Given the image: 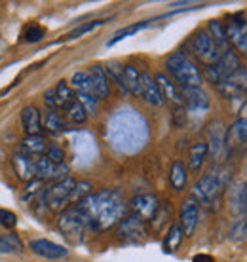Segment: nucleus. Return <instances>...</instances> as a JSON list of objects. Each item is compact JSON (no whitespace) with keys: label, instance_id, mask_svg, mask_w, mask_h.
Returning <instances> with one entry per match:
<instances>
[{"label":"nucleus","instance_id":"f257e3e1","mask_svg":"<svg viewBox=\"0 0 247 262\" xmlns=\"http://www.w3.org/2000/svg\"><path fill=\"white\" fill-rule=\"evenodd\" d=\"M80 213L84 215L88 230H109L114 224H118L123 219L126 203L122 194L118 190L107 188V190L91 192L90 196L84 198L80 203H76Z\"/></svg>","mask_w":247,"mask_h":262},{"label":"nucleus","instance_id":"f03ea898","mask_svg":"<svg viewBox=\"0 0 247 262\" xmlns=\"http://www.w3.org/2000/svg\"><path fill=\"white\" fill-rule=\"evenodd\" d=\"M166 71L179 88H202L203 76L198 67L182 52H173L166 57Z\"/></svg>","mask_w":247,"mask_h":262},{"label":"nucleus","instance_id":"7ed1b4c3","mask_svg":"<svg viewBox=\"0 0 247 262\" xmlns=\"http://www.w3.org/2000/svg\"><path fill=\"white\" fill-rule=\"evenodd\" d=\"M224 175L221 171H208L203 177L198 179V183L192 186V200H194L198 205H211V207H217L219 203V198H221V190L224 186Z\"/></svg>","mask_w":247,"mask_h":262},{"label":"nucleus","instance_id":"20e7f679","mask_svg":"<svg viewBox=\"0 0 247 262\" xmlns=\"http://www.w3.org/2000/svg\"><path fill=\"white\" fill-rule=\"evenodd\" d=\"M57 228L61 230V234L71 239V242H80L84 232L88 230L84 215L80 213V209L76 205L67 207L65 211H61V215L57 219Z\"/></svg>","mask_w":247,"mask_h":262},{"label":"nucleus","instance_id":"39448f33","mask_svg":"<svg viewBox=\"0 0 247 262\" xmlns=\"http://www.w3.org/2000/svg\"><path fill=\"white\" fill-rule=\"evenodd\" d=\"M192 52L198 59L202 61L203 65H215L217 61L221 59V55L224 52L219 50V46L213 42V38L209 36V33L205 29H200V31H196V34L192 36Z\"/></svg>","mask_w":247,"mask_h":262},{"label":"nucleus","instance_id":"423d86ee","mask_svg":"<svg viewBox=\"0 0 247 262\" xmlns=\"http://www.w3.org/2000/svg\"><path fill=\"white\" fill-rule=\"evenodd\" d=\"M74 186H76V181H74L72 177H67V179H63V181L53 183L52 186L44 192L48 209H52V211L63 209L65 211V207L71 203V196H72Z\"/></svg>","mask_w":247,"mask_h":262},{"label":"nucleus","instance_id":"0eeeda50","mask_svg":"<svg viewBox=\"0 0 247 262\" xmlns=\"http://www.w3.org/2000/svg\"><path fill=\"white\" fill-rule=\"evenodd\" d=\"M240 69H241V63L238 53L234 50H227L215 65L208 67V78L213 84H219L222 80H228L232 74H236V72L240 71Z\"/></svg>","mask_w":247,"mask_h":262},{"label":"nucleus","instance_id":"6e6552de","mask_svg":"<svg viewBox=\"0 0 247 262\" xmlns=\"http://www.w3.org/2000/svg\"><path fill=\"white\" fill-rule=\"evenodd\" d=\"M44 101L48 108H52V111H59V108L67 111L76 101V93L71 88V84H67V80H61L55 88L44 93Z\"/></svg>","mask_w":247,"mask_h":262},{"label":"nucleus","instance_id":"1a4fd4ad","mask_svg":"<svg viewBox=\"0 0 247 262\" xmlns=\"http://www.w3.org/2000/svg\"><path fill=\"white\" fill-rule=\"evenodd\" d=\"M158 209H160V200L154 194H139V196L131 198L130 202L131 215L137 216L143 223H149L152 219H156Z\"/></svg>","mask_w":247,"mask_h":262},{"label":"nucleus","instance_id":"9d476101","mask_svg":"<svg viewBox=\"0 0 247 262\" xmlns=\"http://www.w3.org/2000/svg\"><path fill=\"white\" fill-rule=\"evenodd\" d=\"M118 237L126 243H131V245L143 243L145 237H147L145 223L143 221H139V219L133 215L123 216L122 221H120V224H118Z\"/></svg>","mask_w":247,"mask_h":262},{"label":"nucleus","instance_id":"9b49d317","mask_svg":"<svg viewBox=\"0 0 247 262\" xmlns=\"http://www.w3.org/2000/svg\"><path fill=\"white\" fill-rule=\"evenodd\" d=\"M69 167L65 164H53L46 156L34 158V179L38 181H63L69 175Z\"/></svg>","mask_w":247,"mask_h":262},{"label":"nucleus","instance_id":"f8f14e48","mask_svg":"<svg viewBox=\"0 0 247 262\" xmlns=\"http://www.w3.org/2000/svg\"><path fill=\"white\" fill-rule=\"evenodd\" d=\"M247 141V118H238L224 133V154H234Z\"/></svg>","mask_w":247,"mask_h":262},{"label":"nucleus","instance_id":"ddd939ff","mask_svg":"<svg viewBox=\"0 0 247 262\" xmlns=\"http://www.w3.org/2000/svg\"><path fill=\"white\" fill-rule=\"evenodd\" d=\"M179 92L182 97V105L190 112L202 114L209 108V97L202 88H179Z\"/></svg>","mask_w":247,"mask_h":262},{"label":"nucleus","instance_id":"4468645a","mask_svg":"<svg viewBox=\"0 0 247 262\" xmlns=\"http://www.w3.org/2000/svg\"><path fill=\"white\" fill-rule=\"evenodd\" d=\"M198 216H200V205L189 198L184 200L181 205V213H179V224L182 228V234L187 237L194 236L196 224H198Z\"/></svg>","mask_w":247,"mask_h":262},{"label":"nucleus","instance_id":"2eb2a0df","mask_svg":"<svg viewBox=\"0 0 247 262\" xmlns=\"http://www.w3.org/2000/svg\"><path fill=\"white\" fill-rule=\"evenodd\" d=\"M29 249L33 251L34 255L48 258V260H59V258H65L69 255V249H65L63 245H57V243L50 242V239H42V237L29 243Z\"/></svg>","mask_w":247,"mask_h":262},{"label":"nucleus","instance_id":"dca6fc26","mask_svg":"<svg viewBox=\"0 0 247 262\" xmlns=\"http://www.w3.org/2000/svg\"><path fill=\"white\" fill-rule=\"evenodd\" d=\"M224 27H227L228 42L247 57V23L241 19L240 21L230 19Z\"/></svg>","mask_w":247,"mask_h":262},{"label":"nucleus","instance_id":"f3484780","mask_svg":"<svg viewBox=\"0 0 247 262\" xmlns=\"http://www.w3.org/2000/svg\"><path fill=\"white\" fill-rule=\"evenodd\" d=\"M21 125L25 131L27 137H33V135H40L44 125H42V114L36 106L29 105L21 111Z\"/></svg>","mask_w":247,"mask_h":262},{"label":"nucleus","instance_id":"a211bd4d","mask_svg":"<svg viewBox=\"0 0 247 262\" xmlns=\"http://www.w3.org/2000/svg\"><path fill=\"white\" fill-rule=\"evenodd\" d=\"M141 97L152 106H162L163 105V97L160 90H158V84L154 76H150V72H141Z\"/></svg>","mask_w":247,"mask_h":262},{"label":"nucleus","instance_id":"6ab92c4d","mask_svg":"<svg viewBox=\"0 0 247 262\" xmlns=\"http://www.w3.org/2000/svg\"><path fill=\"white\" fill-rule=\"evenodd\" d=\"M224 127L219 120H215L213 124L209 125L208 135H209V154L215 158V160H221V156L224 154Z\"/></svg>","mask_w":247,"mask_h":262},{"label":"nucleus","instance_id":"aec40b11","mask_svg":"<svg viewBox=\"0 0 247 262\" xmlns=\"http://www.w3.org/2000/svg\"><path fill=\"white\" fill-rule=\"evenodd\" d=\"M154 80H156L158 90H160V93H162L163 101L168 99L169 103H173V105H177V106L182 105L181 92H179V88H177L175 82H171V78H169V76H166L163 72H158L156 76H154Z\"/></svg>","mask_w":247,"mask_h":262},{"label":"nucleus","instance_id":"412c9836","mask_svg":"<svg viewBox=\"0 0 247 262\" xmlns=\"http://www.w3.org/2000/svg\"><path fill=\"white\" fill-rule=\"evenodd\" d=\"M90 78L91 84H93V93L97 99H107L109 93H111V85H109V76H107V71H105L101 65H91L90 71Z\"/></svg>","mask_w":247,"mask_h":262},{"label":"nucleus","instance_id":"4be33fe9","mask_svg":"<svg viewBox=\"0 0 247 262\" xmlns=\"http://www.w3.org/2000/svg\"><path fill=\"white\" fill-rule=\"evenodd\" d=\"M12 165L15 175L21 179V181H33L34 179V158L25 156L23 152H17L13 154L12 158Z\"/></svg>","mask_w":247,"mask_h":262},{"label":"nucleus","instance_id":"5701e85b","mask_svg":"<svg viewBox=\"0 0 247 262\" xmlns=\"http://www.w3.org/2000/svg\"><path fill=\"white\" fill-rule=\"evenodd\" d=\"M50 148V143L46 141L42 135H33V137H25L21 141V152L25 156L31 158H40L46 156V152Z\"/></svg>","mask_w":247,"mask_h":262},{"label":"nucleus","instance_id":"b1692460","mask_svg":"<svg viewBox=\"0 0 247 262\" xmlns=\"http://www.w3.org/2000/svg\"><path fill=\"white\" fill-rule=\"evenodd\" d=\"M208 33L209 36L213 38V42L219 46V50L221 52H227V50H230V42H228V36H227V27H224V23L219 19H211L208 25Z\"/></svg>","mask_w":247,"mask_h":262},{"label":"nucleus","instance_id":"393cba45","mask_svg":"<svg viewBox=\"0 0 247 262\" xmlns=\"http://www.w3.org/2000/svg\"><path fill=\"white\" fill-rule=\"evenodd\" d=\"M122 82L128 93L141 95V72L137 71L133 65H123L122 71Z\"/></svg>","mask_w":247,"mask_h":262},{"label":"nucleus","instance_id":"a878e982","mask_svg":"<svg viewBox=\"0 0 247 262\" xmlns=\"http://www.w3.org/2000/svg\"><path fill=\"white\" fill-rule=\"evenodd\" d=\"M187 181H189V169H187V165L182 164L181 160L173 162V164H171V169H169V183H171V186H173L177 192H181V190H184Z\"/></svg>","mask_w":247,"mask_h":262},{"label":"nucleus","instance_id":"bb28decb","mask_svg":"<svg viewBox=\"0 0 247 262\" xmlns=\"http://www.w3.org/2000/svg\"><path fill=\"white\" fill-rule=\"evenodd\" d=\"M209 154L208 143H196L189 152V171L190 173H198L202 169L203 162Z\"/></svg>","mask_w":247,"mask_h":262},{"label":"nucleus","instance_id":"cd10ccee","mask_svg":"<svg viewBox=\"0 0 247 262\" xmlns=\"http://www.w3.org/2000/svg\"><path fill=\"white\" fill-rule=\"evenodd\" d=\"M42 125H44V129L48 131V133L57 135L61 131H65V118H63L57 111L48 108L44 114V118H42Z\"/></svg>","mask_w":247,"mask_h":262},{"label":"nucleus","instance_id":"c85d7f7f","mask_svg":"<svg viewBox=\"0 0 247 262\" xmlns=\"http://www.w3.org/2000/svg\"><path fill=\"white\" fill-rule=\"evenodd\" d=\"M182 237H184V234H182L181 224L179 223L171 224L166 237H163V251H166V253H175V251L181 247Z\"/></svg>","mask_w":247,"mask_h":262},{"label":"nucleus","instance_id":"c756f323","mask_svg":"<svg viewBox=\"0 0 247 262\" xmlns=\"http://www.w3.org/2000/svg\"><path fill=\"white\" fill-rule=\"evenodd\" d=\"M69 82H71L72 90H76V93H93V84H91L90 72H74Z\"/></svg>","mask_w":247,"mask_h":262},{"label":"nucleus","instance_id":"7c9ffc66","mask_svg":"<svg viewBox=\"0 0 247 262\" xmlns=\"http://www.w3.org/2000/svg\"><path fill=\"white\" fill-rule=\"evenodd\" d=\"M152 21H154V19H147V21H139V23H133V25H130V27H123V29H120V31L114 34V38H111L109 42H107V46H114V44H118L120 40L128 38V36H133L135 33H139V31L147 29V27H149Z\"/></svg>","mask_w":247,"mask_h":262},{"label":"nucleus","instance_id":"2f4dec72","mask_svg":"<svg viewBox=\"0 0 247 262\" xmlns=\"http://www.w3.org/2000/svg\"><path fill=\"white\" fill-rule=\"evenodd\" d=\"M23 249L21 239L15 234H0V253L2 255H13Z\"/></svg>","mask_w":247,"mask_h":262},{"label":"nucleus","instance_id":"473e14b6","mask_svg":"<svg viewBox=\"0 0 247 262\" xmlns=\"http://www.w3.org/2000/svg\"><path fill=\"white\" fill-rule=\"evenodd\" d=\"M44 27L36 25V23H31V25H27L25 29H23V33H21V36H23V42H27V44H34V42H40V40L44 38Z\"/></svg>","mask_w":247,"mask_h":262},{"label":"nucleus","instance_id":"72a5a7b5","mask_svg":"<svg viewBox=\"0 0 247 262\" xmlns=\"http://www.w3.org/2000/svg\"><path fill=\"white\" fill-rule=\"evenodd\" d=\"M107 21L105 19H95V21H88V23H82V25H78L76 29H72L71 33L67 34V38H80V36H84V34L91 33L93 29H97V27L105 25Z\"/></svg>","mask_w":247,"mask_h":262},{"label":"nucleus","instance_id":"f704fd0d","mask_svg":"<svg viewBox=\"0 0 247 262\" xmlns=\"http://www.w3.org/2000/svg\"><path fill=\"white\" fill-rule=\"evenodd\" d=\"M67 118L71 120L72 124H84L86 120H88V112L82 105H80L78 101H74L69 108H67Z\"/></svg>","mask_w":247,"mask_h":262},{"label":"nucleus","instance_id":"c9c22d12","mask_svg":"<svg viewBox=\"0 0 247 262\" xmlns=\"http://www.w3.org/2000/svg\"><path fill=\"white\" fill-rule=\"evenodd\" d=\"M76 101L84 106L88 114H95L97 112L99 99L95 97V93H76Z\"/></svg>","mask_w":247,"mask_h":262},{"label":"nucleus","instance_id":"e433bc0d","mask_svg":"<svg viewBox=\"0 0 247 262\" xmlns=\"http://www.w3.org/2000/svg\"><path fill=\"white\" fill-rule=\"evenodd\" d=\"M91 194V184L86 183V181H76V186H74V190H72V196H71V203H80L84 198H88Z\"/></svg>","mask_w":247,"mask_h":262},{"label":"nucleus","instance_id":"4c0bfd02","mask_svg":"<svg viewBox=\"0 0 247 262\" xmlns=\"http://www.w3.org/2000/svg\"><path fill=\"white\" fill-rule=\"evenodd\" d=\"M122 71L123 67L120 65V63H116V61H111L109 65H107V76H111L114 82H116L118 85H120V90H122V93L126 95V88H123V82H122Z\"/></svg>","mask_w":247,"mask_h":262},{"label":"nucleus","instance_id":"58836bf2","mask_svg":"<svg viewBox=\"0 0 247 262\" xmlns=\"http://www.w3.org/2000/svg\"><path fill=\"white\" fill-rule=\"evenodd\" d=\"M228 82L234 85L236 90H240L241 93H247V69L241 67L240 71L228 78Z\"/></svg>","mask_w":247,"mask_h":262},{"label":"nucleus","instance_id":"ea45409f","mask_svg":"<svg viewBox=\"0 0 247 262\" xmlns=\"http://www.w3.org/2000/svg\"><path fill=\"white\" fill-rule=\"evenodd\" d=\"M0 226L4 230H13L17 226V216L10 209H0Z\"/></svg>","mask_w":247,"mask_h":262},{"label":"nucleus","instance_id":"a19ab883","mask_svg":"<svg viewBox=\"0 0 247 262\" xmlns=\"http://www.w3.org/2000/svg\"><path fill=\"white\" fill-rule=\"evenodd\" d=\"M46 158L53 164H65V152L61 150L59 146H55V144H50V148L46 152Z\"/></svg>","mask_w":247,"mask_h":262},{"label":"nucleus","instance_id":"79ce46f5","mask_svg":"<svg viewBox=\"0 0 247 262\" xmlns=\"http://www.w3.org/2000/svg\"><path fill=\"white\" fill-rule=\"evenodd\" d=\"M192 262H215V258L211 255H205V253H200L192 258Z\"/></svg>","mask_w":247,"mask_h":262},{"label":"nucleus","instance_id":"37998d69","mask_svg":"<svg viewBox=\"0 0 247 262\" xmlns=\"http://www.w3.org/2000/svg\"><path fill=\"white\" fill-rule=\"evenodd\" d=\"M245 186H247V183H245Z\"/></svg>","mask_w":247,"mask_h":262}]
</instances>
